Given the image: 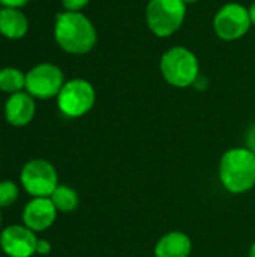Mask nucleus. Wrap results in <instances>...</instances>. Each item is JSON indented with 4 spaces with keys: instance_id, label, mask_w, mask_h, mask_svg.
<instances>
[{
    "instance_id": "obj_1",
    "label": "nucleus",
    "mask_w": 255,
    "mask_h": 257,
    "mask_svg": "<svg viewBox=\"0 0 255 257\" xmlns=\"http://www.w3.org/2000/svg\"><path fill=\"white\" fill-rule=\"evenodd\" d=\"M54 41L65 53L83 56L95 48L98 32L90 18L83 12L63 11L56 15Z\"/></svg>"
},
{
    "instance_id": "obj_2",
    "label": "nucleus",
    "mask_w": 255,
    "mask_h": 257,
    "mask_svg": "<svg viewBox=\"0 0 255 257\" xmlns=\"http://www.w3.org/2000/svg\"><path fill=\"white\" fill-rule=\"evenodd\" d=\"M219 181L231 194H243L255 185V155L248 148H233L219 161Z\"/></svg>"
},
{
    "instance_id": "obj_3",
    "label": "nucleus",
    "mask_w": 255,
    "mask_h": 257,
    "mask_svg": "<svg viewBox=\"0 0 255 257\" xmlns=\"http://www.w3.org/2000/svg\"><path fill=\"white\" fill-rule=\"evenodd\" d=\"M164 80L174 87L185 89L194 86L200 77V63L194 51L186 47L176 45L167 50L159 62Z\"/></svg>"
},
{
    "instance_id": "obj_4",
    "label": "nucleus",
    "mask_w": 255,
    "mask_h": 257,
    "mask_svg": "<svg viewBox=\"0 0 255 257\" xmlns=\"http://www.w3.org/2000/svg\"><path fill=\"white\" fill-rule=\"evenodd\" d=\"M186 3L183 0H149L146 6V24L158 38H170L183 24Z\"/></svg>"
},
{
    "instance_id": "obj_5",
    "label": "nucleus",
    "mask_w": 255,
    "mask_h": 257,
    "mask_svg": "<svg viewBox=\"0 0 255 257\" xmlns=\"http://www.w3.org/2000/svg\"><path fill=\"white\" fill-rule=\"evenodd\" d=\"M96 101V92L90 81L72 78L66 81L57 95V107L68 117H81L87 114Z\"/></svg>"
},
{
    "instance_id": "obj_6",
    "label": "nucleus",
    "mask_w": 255,
    "mask_h": 257,
    "mask_svg": "<svg viewBox=\"0 0 255 257\" xmlns=\"http://www.w3.org/2000/svg\"><path fill=\"white\" fill-rule=\"evenodd\" d=\"M248 8L240 3H225L213 17V30L222 41H237L243 38L251 29Z\"/></svg>"
},
{
    "instance_id": "obj_7",
    "label": "nucleus",
    "mask_w": 255,
    "mask_h": 257,
    "mask_svg": "<svg viewBox=\"0 0 255 257\" xmlns=\"http://www.w3.org/2000/svg\"><path fill=\"white\" fill-rule=\"evenodd\" d=\"M65 83L63 71L54 63H39L26 74V92L38 99L57 98Z\"/></svg>"
},
{
    "instance_id": "obj_8",
    "label": "nucleus",
    "mask_w": 255,
    "mask_h": 257,
    "mask_svg": "<svg viewBox=\"0 0 255 257\" xmlns=\"http://www.w3.org/2000/svg\"><path fill=\"white\" fill-rule=\"evenodd\" d=\"M21 184L33 197H50L59 185L57 172L45 160H32L23 167Z\"/></svg>"
},
{
    "instance_id": "obj_9",
    "label": "nucleus",
    "mask_w": 255,
    "mask_h": 257,
    "mask_svg": "<svg viewBox=\"0 0 255 257\" xmlns=\"http://www.w3.org/2000/svg\"><path fill=\"white\" fill-rule=\"evenodd\" d=\"M38 239L29 227L9 226L0 235V247L9 257H32L36 253Z\"/></svg>"
},
{
    "instance_id": "obj_10",
    "label": "nucleus",
    "mask_w": 255,
    "mask_h": 257,
    "mask_svg": "<svg viewBox=\"0 0 255 257\" xmlns=\"http://www.w3.org/2000/svg\"><path fill=\"white\" fill-rule=\"evenodd\" d=\"M57 217V208L50 197H36L30 200L23 212V221L26 227L33 232L48 229Z\"/></svg>"
},
{
    "instance_id": "obj_11",
    "label": "nucleus",
    "mask_w": 255,
    "mask_h": 257,
    "mask_svg": "<svg viewBox=\"0 0 255 257\" xmlns=\"http://www.w3.org/2000/svg\"><path fill=\"white\" fill-rule=\"evenodd\" d=\"M35 98L27 92H18L8 98L5 104V117L12 126H24L35 116Z\"/></svg>"
},
{
    "instance_id": "obj_12",
    "label": "nucleus",
    "mask_w": 255,
    "mask_h": 257,
    "mask_svg": "<svg viewBox=\"0 0 255 257\" xmlns=\"http://www.w3.org/2000/svg\"><path fill=\"white\" fill-rule=\"evenodd\" d=\"M29 18L18 8H0V35L6 39L17 41L27 35Z\"/></svg>"
},
{
    "instance_id": "obj_13",
    "label": "nucleus",
    "mask_w": 255,
    "mask_h": 257,
    "mask_svg": "<svg viewBox=\"0 0 255 257\" xmlns=\"http://www.w3.org/2000/svg\"><path fill=\"white\" fill-rule=\"evenodd\" d=\"M191 251V238L180 230L165 233L155 245V257H189Z\"/></svg>"
},
{
    "instance_id": "obj_14",
    "label": "nucleus",
    "mask_w": 255,
    "mask_h": 257,
    "mask_svg": "<svg viewBox=\"0 0 255 257\" xmlns=\"http://www.w3.org/2000/svg\"><path fill=\"white\" fill-rule=\"evenodd\" d=\"M26 89V74L14 66H5L0 69V90L9 95L23 92Z\"/></svg>"
},
{
    "instance_id": "obj_15",
    "label": "nucleus",
    "mask_w": 255,
    "mask_h": 257,
    "mask_svg": "<svg viewBox=\"0 0 255 257\" xmlns=\"http://www.w3.org/2000/svg\"><path fill=\"white\" fill-rule=\"evenodd\" d=\"M50 199L57 208V211L62 212H72L78 206V194L74 188L68 185H57Z\"/></svg>"
},
{
    "instance_id": "obj_16",
    "label": "nucleus",
    "mask_w": 255,
    "mask_h": 257,
    "mask_svg": "<svg viewBox=\"0 0 255 257\" xmlns=\"http://www.w3.org/2000/svg\"><path fill=\"white\" fill-rule=\"evenodd\" d=\"M18 197V187L12 181L0 182V208L11 206Z\"/></svg>"
},
{
    "instance_id": "obj_17",
    "label": "nucleus",
    "mask_w": 255,
    "mask_h": 257,
    "mask_svg": "<svg viewBox=\"0 0 255 257\" xmlns=\"http://www.w3.org/2000/svg\"><path fill=\"white\" fill-rule=\"evenodd\" d=\"M90 0H62V6L65 8V11H71V12H81V9H84L89 5Z\"/></svg>"
},
{
    "instance_id": "obj_18",
    "label": "nucleus",
    "mask_w": 255,
    "mask_h": 257,
    "mask_svg": "<svg viewBox=\"0 0 255 257\" xmlns=\"http://www.w3.org/2000/svg\"><path fill=\"white\" fill-rule=\"evenodd\" d=\"M245 142H246V148L255 155V123H252V125L248 128Z\"/></svg>"
},
{
    "instance_id": "obj_19",
    "label": "nucleus",
    "mask_w": 255,
    "mask_h": 257,
    "mask_svg": "<svg viewBox=\"0 0 255 257\" xmlns=\"http://www.w3.org/2000/svg\"><path fill=\"white\" fill-rule=\"evenodd\" d=\"M30 0H0V6H6V8H24Z\"/></svg>"
},
{
    "instance_id": "obj_20",
    "label": "nucleus",
    "mask_w": 255,
    "mask_h": 257,
    "mask_svg": "<svg viewBox=\"0 0 255 257\" xmlns=\"http://www.w3.org/2000/svg\"><path fill=\"white\" fill-rule=\"evenodd\" d=\"M51 251V245L48 241L45 239H38V245H36V253L38 254H48Z\"/></svg>"
},
{
    "instance_id": "obj_21",
    "label": "nucleus",
    "mask_w": 255,
    "mask_h": 257,
    "mask_svg": "<svg viewBox=\"0 0 255 257\" xmlns=\"http://www.w3.org/2000/svg\"><path fill=\"white\" fill-rule=\"evenodd\" d=\"M248 12H249V18H251L252 26H255V2L248 8Z\"/></svg>"
},
{
    "instance_id": "obj_22",
    "label": "nucleus",
    "mask_w": 255,
    "mask_h": 257,
    "mask_svg": "<svg viewBox=\"0 0 255 257\" xmlns=\"http://www.w3.org/2000/svg\"><path fill=\"white\" fill-rule=\"evenodd\" d=\"M248 257H255V242L251 245V248H249V254Z\"/></svg>"
},
{
    "instance_id": "obj_23",
    "label": "nucleus",
    "mask_w": 255,
    "mask_h": 257,
    "mask_svg": "<svg viewBox=\"0 0 255 257\" xmlns=\"http://www.w3.org/2000/svg\"><path fill=\"white\" fill-rule=\"evenodd\" d=\"M186 5H189V3H197V2H200V0H183Z\"/></svg>"
},
{
    "instance_id": "obj_24",
    "label": "nucleus",
    "mask_w": 255,
    "mask_h": 257,
    "mask_svg": "<svg viewBox=\"0 0 255 257\" xmlns=\"http://www.w3.org/2000/svg\"><path fill=\"white\" fill-rule=\"evenodd\" d=\"M0 223H2V214H0Z\"/></svg>"
}]
</instances>
